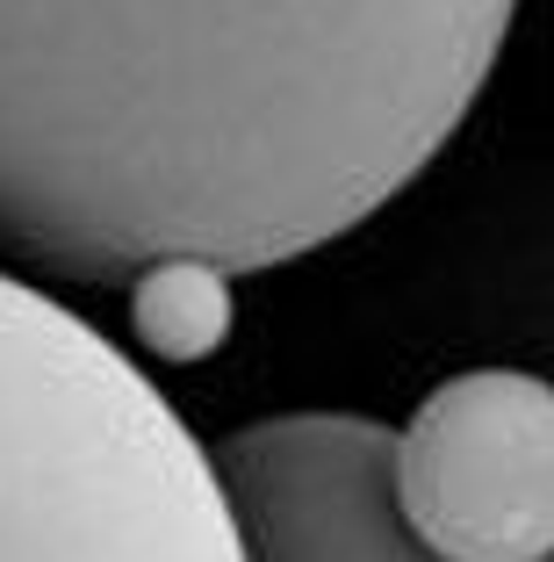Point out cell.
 <instances>
[{"label":"cell","mask_w":554,"mask_h":562,"mask_svg":"<svg viewBox=\"0 0 554 562\" xmlns=\"http://www.w3.org/2000/svg\"><path fill=\"white\" fill-rule=\"evenodd\" d=\"M519 0H0V246L44 274L289 267L389 210Z\"/></svg>","instance_id":"6da1fadb"},{"label":"cell","mask_w":554,"mask_h":562,"mask_svg":"<svg viewBox=\"0 0 554 562\" xmlns=\"http://www.w3.org/2000/svg\"><path fill=\"white\" fill-rule=\"evenodd\" d=\"M0 562H245L210 447L131 353L0 274Z\"/></svg>","instance_id":"7a4b0ae2"},{"label":"cell","mask_w":554,"mask_h":562,"mask_svg":"<svg viewBox=\"0 0 554 562\" xmlns=\"http://www.w3.org/2000/svg\"><path fill=\"white\" fill-rule=\"evenodd\" d=\"M396 505L440 562H554V382L468 368L396 432Z\"/></svg>","instance_id":"3957f363"},{"label":"cell","mask_w":554,"mask_h":562,"mask_svg":"<svg viewBox=\"0 0 554 562\" xmlns=\"http://www.w3.org/2000/svg\"><path fill=\"white\" fill-rule=\"evenodd\" d=\"M245 562H440L396 505V432L360 412H281L210 454Z\"/></svg>","instance_id":"277c9868"},{"label":"cell","mask_w":554,"mask_h":562,"mask_svg":"<svg viewBox=\"0 0 554 562\" xmlns=\"http://www.w3.org/2000/svg\"><path fill=\"white\" fill-rule=\"evenodd\" d=\"M230 274L216 267H195V260H166V267H145L131 281V317L145 331V347L173 353V361H195L210 353L216 339L230 331Z\"/></svg>","instance_id":"5b68a950"}]
</instances>
